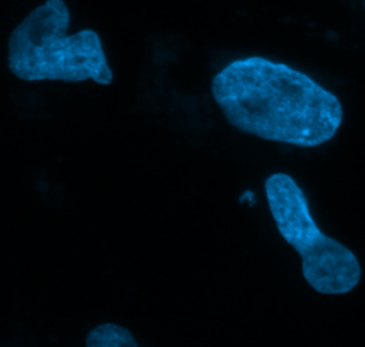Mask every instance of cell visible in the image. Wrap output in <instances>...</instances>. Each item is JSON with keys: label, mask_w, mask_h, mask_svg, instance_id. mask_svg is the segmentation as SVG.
<instances>
[{"label": "cell", "mask_w": 365, "mask_h": 347, "mask_svg": "<svg viewBox=\"0 0 365 347\" xmlns=\"http://www.w3.org/2000/svg\"><path fill=\"white\" fill-rule=\"evenodd\" d=\"M214 102L245 134L316 148L331 141L344 121L337 96L312 77L260 56L232 61L212 77Z\"/></svg>", "instance_id": "cell-1"}, {"label": "cell", "mask_w": 365, "mask_h": 347, "mask_svg": "<svg viewBox=\"0 0 365 347\" xmlns=\"http://www.w3.org/2000/svg\"><path fill=\"white\" fill-rule=\"evenodd\" d=\"M71 13L64 0H46L34 7L7 43V66L25 82L61 81L113 84L102 38L93 29L68 34Z\"/></svg>", "instance_id": "cell-2"}, {"label": "cell", "mask_w": 365, "mask_h": 347, "mask_svg": "<svg viewBox=\"0 0 365 347\" xmlns=\"http://www.w3.org/2000/svg\"><path fill=\"white\" fill-rule=\"evenodd\" d=\"M264 191L278 232L302 257L307 284L324 296L349 294L362 280V266L348 246L321 232L298 182L287 173H274Z\"/></svg>", "instance_id": "cell-3"}, {"label": "cell", "mask_w": 365, "mask_h": 347, "mask_svg": "<svg viewBox=\"0 0 365 347\" xmlns=\"http://www.w3.org/2000/svg\"><path fill=\"white\" fill-rule=\"evenodd\" d=\"M88 347H138V341L130 330L114 323H103L93 328L86 337Z\"/></svg>", "instance_id": "cell-4"}]
</instances>
